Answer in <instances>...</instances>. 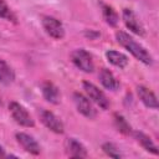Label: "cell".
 I'll use <instances>...</instances> for the list:
<instances>
[{
    "instance_id": "21",
    "label": "cell",
    "mask_w": 159,
    "mask_h": 159,
    "mask_svg": "<svg viewBox=\"0 0 159 159\" xmlns=\"http://www.w3.org/2000/svg\"><path fill=\"white\" fill-rule=\"evenodd\" d=\"M2 157H5V153H4V149H2V147L0 145V158H2Z\"/></svg>"
},
{
    "instance_id": "9",
    "label": "cell",
    "mask_w": 159,
    "mask_h": 159,
    "mask_svg": "<svg viewBox=\"0 0 159 159\" xmlns=\"http://www.w3.org/2000/svg\"><path fill=\"white\" fill-rule=\"evenodd\" d=\"M16 140L27 153L34 154V155L40 154V145L31 135H29L26 133H17L16 134Z\"/></svg>"
},
{
    "instance_id": "2",
    "label": "cell",
    "mask_w": 159,
    "mask_h": 159,
    "mask_svg": "<svg viewBox=\"0 0 159 159\" xmlns=\"http://www.w3.org/2000/svg\"><path fill=\"white\" fill-rule=\"evenodd\" d=\"M9 112L12 117V119L22 125V127H34L35 125V122L32 119V117L30 116V113L26 111V108L24 106H21L20 103L17 102H11L9 104Z\"/></svg>"
},
{
    "instance_id": "7",
    "label": "cell",
    "mask_w": 159,
    "mask_h": 159,
    "mask_svg": "<svg viewBox=\"0 0 159 159\" xmlns=\"http://www.w3.org/2000/svg\"><path fill=\"white\" fill-rule=\"evenodd\" d=\"M40 119H41V122L43 123V125H45L46 128H48L50 130H52L53 133H57V134L63 133L65 127H63L62 120H61L57 116H55L52 112L42 109V111L40 112Z\"/></svg>"
},
{
    "instance_id": "10",
    "label": "cell",
    "mask_w": 159,
    "mask_h": 159,
    "mask_svg": "<svg viewBox=\"0 0 159 159\" xmlns=\"http://www.w3.org/2000/svg\"><path fill=\"white\" fill-rule=\"evenodd\" d=\"M137 93H138V97L140 98V101L144 103L145 107L153 108V109L158 108V99H157L155 94L153 93V91H150L149 88H147L144 86H138L137 87Z\"/></svg>"
},
{
    "instance_id": "8",
    "label": "cell",
    "mask_w": 159,
    "mask_h": 159,
    "mask_svg": "<svg viewBox=\"0 0 159 159\" xmlns=\"http://www.w3.org/2000/svg\"><path fill=\"white\" fill-rule=\"evenodd\" d=\"M122 17L123 21L125 24V26L134 34L143 36L144 35V27L142 25V22L139 21V19L137 17V15L130 10V9H124L122 12Z\"/></svg>"
},
{
    "instance_id": "11",
    "label": "cell",
    "mask_w": 159,
    "mask_h": 159,
    "mask_svg": "<svg viewBox=\"0 0 159 159\" xmlns=\"http://www.w3.org/2000/svg\"><path fill=\"white\" fill-rule=\"evenodd\" d=\"M98 77H99V81H101L102 86L106 87L107 89H109V91H117L118 89L119 82H118V80L116 78V76L109 70L102 68L101 72H99V75H98Z\"/></svg>"
},
{
    "instance_id": "13",
    "label": "cell",
    "mask_w": 159,
    "mask_h": 159,
    "mask_svg": "<svg viewBox=\"0 0 159 159\" xmlns=\"http://www.w3.org/2000/svg\"><path fill=\"white\" fill-rule=\"evenodd\" d=\"M42 96L50 103H53V104L60 103V97H61L60 96V91L51 82H45L42 84Z\"/></svg>"
},
{
    "instance_id": "20",
    "label": "cell",
    "mask_w": 159,
    "mask_h": 159,
    "mask_svg": "<svg viewBox=\"0 0 159 159\" xmlns=\"http://www.w3.org/2000/svg\"><path fill=\"white\" fill-rule=\"evenodd\" d=\"M102 149L104 150V153L107 154V155H109V157H112V158H120V153H119V150L117 149V147L114 145V144H112V143H104L103 144V147H102Z\"/></svg>"
},
{
    "instance_id": "18",
    "label": "cell",
    "mask_w": 159,
    "mask_h": 159,
    "mask_svg": "<svg viewBox=\"0 0 159 159\" xmlns=\"http://www.w3.org/2000/svg\"><path fill=\"white\" fill-rule=\"evenodd\" d=\"M113 118H114V124H116V127H117V129L120 132V133H123V134H129L130 132H132V128H130V125L128 124V122L124 119V117H122L120 114H114L113 116Z\"/></svg>"
},
{
    "instance_id": "16",
    "label": "cell",
    "mask_w": 159,
    "mask_h": 159,
    "mask_svg": "<svg viewBox=\"0 0 159 159\" xmlns=\"http://www.w3.org/2000/svg\"><path fill=\"white\" fill-rule=\"evenodd\" d=\"M15 78L14 71L11 70V67L0 58V83L2 84H10Z\"/></svg>"
},
{
    "instance_id": "22",
    "label": "cell",
    "mask_w": 159,
    "mask_h": 159,
    "mask_svg": "<svg viewBox=\"0 0 159 159\" xmlns=\"http://www.w3.org/2000/svg\"><path fill=\"white\" fill-rule=\"evenodd\" d=\"M0 104H1V99H0Z\"/></svg>"
},
{
    "instance_id": "17",
    "label": "cell",
    "mask_w": 159,
    "mask_h": 159,
    "mask_svg": "<svg viewBox=\"0 0 159 159\" xmlns=\"http://www.w3.org/2000/svg\"><path fill=\"white\" fill-rule=\"evenodd\" d=\"M102 15L104 21L109 25V26H116L118 24V15L114 11V9L109 5H102Z\"/></svg>"
},
{
    "instance_id": "4",
    "label": "cell",
    "mask_w": 159,
    "mask_h": 159,
    "mask_svg": "<svg viewBox=\"0 0 159 159\" xmlns=\"http://www.w3.org/2000/svg\"><path fill=\"white\" fill-rule=\"evenodd\" d=\"M42 27L45 32L55 40H61L65 37V29L60 20L52 16H43L42 17Z\"/></svg>"
},
{
    "instance_id": "3",
    "label": "cell",
    "mask_w": 159,
    "mask_h": 159,
    "mask_svg": "<svg viewBox=\"0 0 159 159\" xmlns=\"http://www.w3.org/2000/svg\"><path fill=\"white\" fill-rule=\"evenodd\" d=\"M71 58L72 62L75 63V66L77 68H80L81 71L86 72V73H91L94 70V65H93V60L92 56L83 48H77L71 53Z\"/></svg>"
},
{
    "instance_id": "5",
    "label": "cell",
    "mask_w": 159,
    "mask_h": 159,
    "mask_svg": "<svg viewBox=\"0 0 159 159\" xmlns=\"http://www.w3.org/2000/svg\"><path fill=\"white\" fill-rule=\"evenodd\" d=\"M83 89L86 91V93L89 97V99H92L98 107H101L102 109H108L109 99L107 98V96L97 86H94L91 82H83Z\"/></svg>"
},
{
    "instance_id": "15",
    "label": "cell",
    "mask_w": 159,
    "mask_h": 159,
    "mask_svg": "<svg viewBox=\"0 0 159 159\" xmlns=\"http://www.w3.org/2000/svg\"><path fill=\"white\" fill-rule=\"evenodd\" d=\"M134 137H135V139L138 140V143L147 150V152H150V153H153V154H158V148H157V145L153 143V140L147 135V134H144V133H142V132H135L134 133Z\"/></svg>"
},
{
    "instance_id": "12",
    "label": "cell",
    "mask_w": 159,
    "mask_h": 159,
    "mask_svg": "<svg viewBox=\"0 0 159 159\" xmlns=\"http://www.w3.org/2000/svg\"><path fill=\"white\" fill-rule=\"evenodd\" d=\"M66 149L70 157L72 158H86L87 157V150L83 147V144H81L78 140L70 138L66 142Z\"/></svg>"
},
{
    "instance_id": "6",
    "label": "cell",
    "mask_w": 159,
    "mask_h": 159,
    "mask_svg": "<svg viewBox=\"0 0 159 159\" xmlns=\"http://www.w3.org/2000/svg\"><path fill=\"white\" fill-rule=\"evenodd\" d=\"M73 101H75L77 111L82 116H84L88 119H93L97 117V111L94 109V107L92 106V103L89 102V99L86 96L76 92V93H73Z\"/></svg>"
},
{
    "instance_id": "14",
    "label": "cell",
    "mask_w": 159,
    "mask_h": 159,
    "mask_svg": "<svg viewBox=\"0 0 159 159\" xmlns=\"http://www.w3.org/2000/svg\"><path fill=\"white\" fill-rule=\"evenodd\" d=\"M106 57L108 60L109 63H112L116 67L119 68H124L128 65V57L125 55H123L122 52L114 51V50H109L106 52Z\"/></svg>"
},
{
    "instance_id": "1",
    "label": "cell",
    "mask_w": 159,
    "mask_h": 159,
    "mask_svg": "<svg viewBox=\"0 0 159 159\" xmlns=\"http://www.w3.org/2000/svg\"><path fill=\"white\" fill-rule=\"evenodd\" d=\"M116 39H117V42L122 47H124L127 51H129L137 60H139L140 62H143L145 65H152L153 58H152L150 53L145 50V47H143L139 42H137L130 35H128L124 31H117Z\"/></svg>"
},
{
    "instance_id": "19",
    "label": "cell",
    "mask_w": 159,
    "mask_h": 159,
    "mask_svg": "<svg viewBox=\"0 0 159 159\" xmlns=\"http://www.w3.org/2000/svg\"><path fill=\"white\" fill-rule=\"evenodd\" d=\"M0 17L9 20V21H16V16L14 15V12L10 10V7L6 5V2L4 0H0Z\"/></svg>"
}]
</instances>
